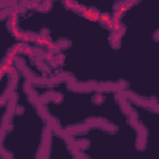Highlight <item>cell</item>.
<instances>
[{
  "mask_svg": "<svg viewBox=\"0 0 159 159\" xmlns=\"http://www.w3.org/2000/svg\"><path fill=\"white\" fill-rule=\"evenodd\" d=\"M101 20L103 21V23H107V24H111V23H112L111 19H110V16H108V15H106V14L101 16Z\"/></svg>",
  "mask_w": 159,
  "mask_h": 159,
  "instance_id": "obj_1",
  "label": "cell"
}]
</instances>
